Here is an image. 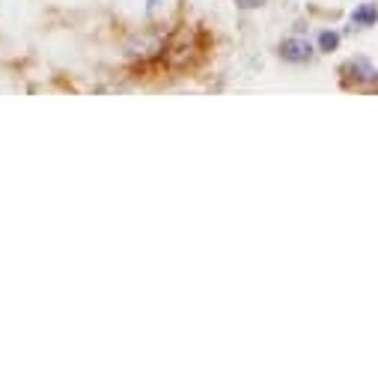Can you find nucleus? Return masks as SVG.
I'll list each match as a JSON object with an SVG mask.
<instances>
[{
    "mask_svg": "<svg viewBox=\"0 0 378 378\" xmlns=\"http://www.w3.org/2000/svg\"><path fill=\"white\" fill-rule=\"evenodd\" d=\"M343 75L355 84H373V80H378V69L366 57H355L343 66Z\"/></svg>",
    "mask_w": 378,
    "mask_h": 378,
    "instance_id": "1",
    "label": "nucleus"
},
{
    "mask_svg": "<svg viewBox=\"0 0 378 378\" xmlns=\"http://www.w3.org/2000/svg\"><path fill=\"white\" fill-rule=\"evenodd\" d=\"M280 57L289 63H307L313 57V45L307 39H301V36H292V39L280 42Z\"/></svg>",
    "mask_w": 378,
    "mask_h": 378,
    "instance_id": "2",
    "label": "nucleus"
},
{
    "mask_svg": "<svg viewBox=\"0 0 378 378\" xmlns=\"http://www.w3.org/2000/svg\"><path fill=\"white\" fill-rule=\"evenodd\" d=\"M137 48H143L137 57L146 60V57H155L158 51H164V42H161L158 36H140V39H134V42L129 45V51H137Z\"/></svg>",
    "mask_w": 378,
    "mask_h": 378,
    "instance_id": "3",
    "label": "nucleus"
},
{
    "mask_svg": "<svg viewBox=\"0 0 378 378\" xmlns=\"http://www.w3.org/2000/svg\"><path fill=\"white\" fill-rule=\"evenodd\" d=\"M375 21H378V6L375 3H364L352 12V24H357V27H373Z\"/></svg>",
    "mask_w": 378,
    "mask_h": 378,
    "instance_id": "4",
    "label": "nucleus"
},
{
    "mask_svg": "<svg viewBox=\"0 0 378 378\" xmlns=\"http://www.w3.org/2000/svg\"><path fill=\"white\" fill-rule=\"evenodd\" d=\"M340 45V36L334 30H325V33H319V48L322 51H334Z\"/></svg>",
    "mask_w": 378,
    "mask_h": 378,
    "instance_id": "5",
    "label": "nucleus"
},
{
    "mask_svg": "<svg viewBox=\"0 0 378 378\" xmlns=\"http://www.w3.org/2000/svg\"><path fill=\"white\" fill-rule=\"evenodd\" d=\"M236 6H241V9H256V6H263V0H236Z\"/></svg>",
    "mask_w": 378,
    "mask_h": 378,
    "instance_id": "6",
    "label": "nucleus"
},
{
    "mask_svg": "<svg viewBox=\"0 0 378 378\" xmlns=\"http://www.w3.org/2000/svg\"><path fill=\"white\" fill-rule=\"evenodd\" d=\"M158 6V0H149V9H155Z\"/></svg>",
    "mask_w": 378,
    "mask_h": 378,
    "instance_id": "7",
    "label": "nucleus"
}]
</instances>
